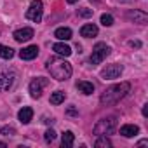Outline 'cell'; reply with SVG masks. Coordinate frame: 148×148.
<instances>
[{"label":"cell","mask_w":148,"mask_h":148,"mask_svg":"<svg viewBox=\"0 0 148 148\" xmlns=\"http://www.w3.org/2000/svg\"><path fill=\"white\" fill-rule=\"evenodd\" d=\"M45 68L51 73V77L59 80V82H63V80L71 77V64L68 61L61 59V58H51L45 63Z\"/></svg>","instance_id":"6da1fadb"},{"label":"cell","mask_w":148,"mask_h":148,"mask_svg":"<svg viewBox=\"0 0 148 148\" xmlns=\"http://www.w3.org/2000/svg\"><path fill=\"white\" fill-rule=\"evenodd\" d=\"M129 92H131V84H129V82H120V84H115V86L108 87V89L101 94L99 101H101V105H105V106L115 105V103H119L122 98H125Z\"/></svg>","instance_id":"7a4b0ae2"},{"label":"cell","mask_w":148,"mask_h":148,"mask_svg":"<svg viewBox=\"0 0 148 148\" xmlns=\"http://www.w3.org/2000/svg\"><path fill=\"white\" fill-rule=\"evenodd\" d=\"M115 127H117V117H105V119L98 120L92 132L96 136H106V134H113Z\"/></svg>","instance_id":"3957f363"},{"label":"cell","mask_w":148,"mask_h":148,"mask_svg":"<svg viewBox=\"0 0 148 148\" xmlns=\"http://www.w3.org/2000/svg\"><path fill=\"white\" fill-rule=\"evenodd\" d=\"M110 51H112V49H110L105 42H98V44L94 45V49H92L91 58H89L91 64H99L103 59H106V56L110 54Z\"/></svg>","instance_id":"277c9868"},{"label":"cell","mask_w":148,"mask_h":148,"mask_svg":"<svg viewBox=\"0 0 148 148\" xmlns=\"http://www.w3.org/2000/svg\"><path fill=\"white\" fill-rule=\"evenodd\" d=\"M42 16H44V4L40 0H35V2L30 4L28 11H26V18L33 23H40L42 21Z\"/></svg>","instance_id":"5b68a950"},{"label":"cell","mask_w":148,"mask_h":148,"mask_svg":"<svg viewBox=\"0 0 148 148\" xmlns=\"http://www.w3.org/2000/svg\"><path fill=\"white\" fill-rule=\"evenodd\" d=\"M16 84V73L14 71H2L0 73V92H7Z\"/></svg>","instance_id":"8992f818"},{"label":"cell","mask_w":148,"mask_h":148,"mask_svg":"<svg viewBox=\"0 0 148 148\" xmlns=\"http://www.w3.org/2000/svg\"><path fill=\"white\" fill-rule=\"evenodd\" d=\"M45 86H49V80H47V79H44V77L33 79V80L30 82V94H32V98H40V96H42V89H44Z\"/></svg>","instance_id":"52a82bcc"},{"label":"cell","mask_w":148,"mask_h":148,"mask_svg":"<svg viewBox=\"0 0 148 148\" xmlns=\"http://www.w3.org/2000/svg\"><path fill=\"white\" fill-rule=\"evenodd\" d=\"M122 71H124L122 64L113 63V64H108L106 68H103L101 77H103L105 80H113V79H119V77H120V73H122Z\"/></svg>","instance_id":"ba28073f"},{"label":"cell","mask_w":148,"mask_h":148,"mask_svg":"<svg viewBox=\"0 0 148 148\" xmlns=\"http://www.w3.org/2000/svg\"><path fill=\"white\" fill-rule=\"evenodd\" d=\"M12 37H14L16 42H28V40L33 37V30H32V28H19V30L14 32Z\"/></svg>","instance_id":"9c48e42d"},{"label":"cell","mask_w":148,"mask_h":148,"mask_svg":"<svg viewBox=\"0 0 148 148\" xmlns=\"http://www.w3.org/2000/svg\"><path fill=\"white\" fill-rule=\"evenodd\" d=\"M37 56H38V47H37V45H28V47H25L23 51H19V58L25 59V61L35 59Z\"/></svg>","instance_id":"30bf717a"},{"label":"cell","mask_w":148,"mask_h":148,"mask_svg":"<svg viewBox=\"0 0 148 148\" xmlns=\"http://www.w3.org/2000/svg\"><path fill=\"white\" fill-rule=\"evenodd\" d=\"M127 18H129L131 21L138 23V25H146V21H148V16H146V12H143V11H138V9L131 11V12L127 14Z\"/></svg>","instance_id":"8fae6325"},{"label":"cell","mask_w":148,"mask_h":148,"mask_svg":"<svg viewBox=\"0 0 148 148\" xmlns=\"http://www.w3.org/2000/svg\"><path fill=\"white\" fill-rule=\"evenodd\" d=\"M18 119H19L21 124H30L32 119H33V110L30 106H23L19 110V113H18Z\"/></svg>","instance_id":"7c38bea8"},{"label":"cell","mask_w":148,"mask_h":148,"mask_svg":"<svg viewBox=\"0 0 148 148\" xmlns=\"http://www.w3.org/2000/svg\"><path fill=\"white\" fill-rule=\"evenodd\" d=\"M52 51H54L56 54H59V56H64V58H68V56L71 54V47L66 45V44H63V42H56V44L52 45Z\"/></svg>","instance_id":"4fadbf2b"},{"label":"cell","mask_w":148,"mask_h":148,"mask_svg":"<svg viewBox=\"0 0 148 148\" xmlns=\"http://www.w3.org/2000/svg\"><path fill=\"white\" fill-rule=\"evenodd\" d=\"M80 35H82V37H86V38L96 37V35H98V26H96V25H92V23L84 25V26L80 28Z\"/></svg>","instance_id":"5bb4252c"},{"label":"cell","mask_w":148,"mask_h":148,"mask_svg":"<svg viewBox=\"0 0 148 148\" xmlns=\"http://www.w3.org/2000/svg\"><path fill=\"white\" fill-rule=\"evenodd\" d=\"M138 132H139V127H138V125H132V124H125V125L120 127V134H122L124 138H132V136H136Z\"/></svg>","instance_id":"9a60e30c"},{"label":"cell","mask_w":148,"mask_h":148,"mask_svg":"<svg viewBox=\"0 0 148 148\" xmlns=\"http://www.w3.org/2000/svg\"><path fill=\"white\" fill-rule=\"evenodd\" d=\"M77 89H79L82 94L89 96V94H92V92H94V84H91V82H86V80H80V82L77 84Z\"/></svg>","instance_id":"2e32d148"},{"label":"cell","mask_w":148,"mask_h":148,"mask_svg":"<svg viewBox=\"0 0 148 148\" xmlns=\"http://www.w3.org/2000/svg\"><path fill=\"white\" fill-rule=\"evenodd\" d=\"M71 35H73L71 30H70V28H64V26H63V28H58V30L54 32V37H56L58 40H70Z\"/></svg>","instance_id":"e0dca14e"},{"label":"cell","mask_w":148,"mask_h":148,"mask_svg":"<svg viewBox=\"0 0 148 148\" xmlns=\"http://www.w3.org/2000/svg\"><path fill=\"white\" fill-rule=\"evenodd\" d=\"M73 141H75V136H73V132H71V131H66V132L63 134L61 146H63V148H70V146H73Z\"/></svg>","instance_id":"ac0fdd59"},{"label":"cell","mask_w":148,"mask_h":148,"mask_svg":"<svg viewBox=\"0 0 148 148\" xmlns=\"http://www.w3.org/2000/svg\"><path fill=\"white\" fill-rule=\"evenodd\" d=\"M12 56H14V49L0 44V58H2V59H11Z\"/></svg>","instance_id":"d6986e66"},{"label":"cell","mask_w":148,"mask_h":148,"mask_svg":"<svg viewBox=\"0 0 148 148\" xmlns=\"http://www.w3.org/2000/svg\"><path fill=\"white\" fill-rule=\"evenodd\" d=\"M64 98H66V96H64L63 91H56V92L51 94V103H52V105H61V103L64 101Z\"/></svg>","instance_id":"ffe728a7"},{"label":"cell","mask_w":148,"mask_h":148,"mask_svg":"<svg viewBox=\"0 0 148 148\" xmlns=\"http://www.w3.org/2000/svg\"><path fill=\"white\" fill-rule=\"evenodd\" d=\"M94 146H96V148H110V146H112V141H110L106 136H99Z\"/></svg>","instance_id":"44dd1931"},{"label":"cell","mask_w":148,"mask_h":148,"mask_svg":"<svg viewBox=\"0 0 148 148\" xmlns=\"http://www.w3.org/2000/svg\"><path fill=\"white\" fill-rule=\"evenodd\" d=\"M0 134L2 136H12V134H16V129L12 125H4L2 129H0Z\"/></svg>","instance_id":"7402d4cb"},{"label":"cell","mask_w":148,"mask_h":148,"mask_svg":"<svg viewBox=\"0 0 148 148\" xmlns=\"http://www.w3.org/2000/svg\"><path fill=\"white\" fill-rule=\"evenodd\" d=\"M101 25H103V26H112V25H113V16L103 14V16H101Z\"/></svg>","instance_id":"603a6c76"},{"label":"cell","mask_w":148,"mask_h":148,"mask_svg":"<svg viewBox=\"0 0 148 148\" xmlns=\"http://www.w3.org/2000/svg\"><path fill=\"white\" fill-rule=\"evenodd\" d=\"M44 139H45L47 143H52V141L56 139V132H54L52 129H47V131H45V134H44Z\"/></svg>","instance_id":"cb8c5ba5"},{"label":"cell","mask_w":148,"mask_h":148,"mask_svg":"<svg viewBox=\"0 0 148 148\" xmlns=\"http://www.w3.org/2000/svg\"><path fill=\"white\" fill-rule=\"evenodd\" d=\"M79 14H80L82 18H91V16H92V11H91V9H87V7H84V9H80V11H79Z\"/></svg>","instance_id":"d4e9b609"},{"label":"cell","mask_w":148,"mask_h":148,"mask_svg":"<svg viewBox=\"0 0 148 148\" xmlns=\"http://www.w3.org/2000/svg\"><path fill=\"white\" fill-rule=\"evenodd\" d=\"M131 45L138 49V47H141V42H139V40H132V42H131Z\"/></svg>","instance_id":"484cf974"},{"label":"cell","mask_w":148,"mask_h":148,"mask_svg":"<svg viewBox=\"0 0 148 148\" xmlns=\"http://www.w3.org/2000/svg\"><path fill=\"white\" fill-rule=\"evenodd\" d=\"M66 113H68V115H77V110L71 106V108H68V112H66Z\"/></svg>","instance_id":"4316f807"},{"label":"cell","mask_w":148,"mask_h":148,"mask_svg":"<svg viewBox=\"0 0 148 148\" xmlns=\"http://www.w3.org/2000/svg\"><path fill=\"white\" fill-rule=\"evenodd\" d=\"M143 115H145V117H148V105H145V106H143Z\"/></svg>","instance_id":"83f0119b"},{"label":"cell","mask_w":148,"mask_h":148,"mask_svg":"<svg viewBox=\"0 0 148 148\" xmlns=\"http://www.w3.org/2000/svg\"><path fill=\"white\" fill-rule=\"evenodd\" d=\"M146 145H148V141H146V139H141V141L138 143V146H146Z\"/></svg>","instance_id":"f1b7e54d"},{"label":"cell","mask_w":148,"mask_h":148,"mask_svg":"<svg viewBox=\"0 0 148 148\" xmlns=\"http://www.w3.org/2000/svg\"><path fill=\"white\" fill-rule=\"evenodd\" d=\"M66 2H68V4H75V2H77V0H66Z\"/></svg>","instance_id":"f546056e"},{"label":"cell","mask_w":148,"mask_h":148,"mask_svg":"<svg viewBox=\"0 0 148 148\" xmlns=\"http://www.w3.org/2000/svg\"><path fill=\"white\" fill-rule=\"evenodd\" d=\"M91 2H98V0H91Z\"/></svg>","instance_id":"4dcf8cb0"}]
</instances>
